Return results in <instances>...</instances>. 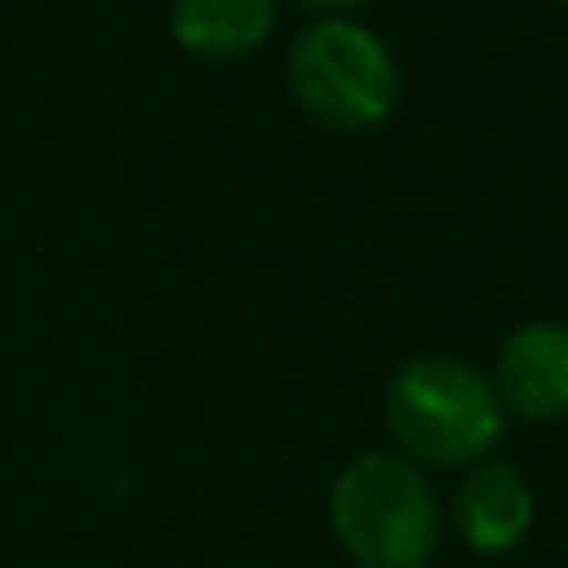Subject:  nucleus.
Listing matches in <instances>:
<instances>
[{
  "mask_svg": "<svg viewBox=\"0 0 568 568\" xmlns=\"http://www.w3.org/2000/svg\"><path fill=\"white\" fill-rule=\"evenodd\" d=\"M287 87L327 131H377L397 111L403 75L377 31L353 16H322L292 41Z\"/></svg>",
  "mask_w": 568,
  "mask_h": 568,
  "instance_id": "7ed1b4c3",
  "label": "nucleus"
},
{
  "mask_svg": "<svg viewBox=\"0 0 568 568\" xmlns=\"http://www.w3.org/2000/svg\"><path fill=\"white\" fill-rule=\"evenodd\" d=\"M554 6H568V0H554Z\"/></svg>",
  "mask_w": 568,
  "mask_h": 568,
  "instance_id": "6e6552de",
  "label": "nucleus"
},
{
  "mask_svg": "<svg viewBox=\"0 0 568 568\" xmlns=\"http://www.w3.org/2000/svg\"><path fill=\"white\" fill-rule=\"evenodd\" d=\"M448 514H453V534H458L473 554H514L528 538V528H534L538 498L518 463L483 458L463 473Z\"/></svg>",
  "mask_w": 568,
  "mask_h": 568,
  "instance_id": "39448f33",
  "label": "nucleus"
},
{
  "mask_svg": "<svg viewBox=\"0 0 568 568\" xmlns=\"http://www.w3.org/2000/svg\"><path fill=\"white\" fill-rule=\"evenodd\" d=\"M383 418L397 453L418 468H473L504 438V403L468 357L428 353L393 373Z\"/></svg>",
  "mask_w": 568,
  "mask_h": 568,
  "instance_id": "f257e3e1",
  "label": "nucleus"
},
{
  "mask_svg": "<svg viewBox=\"0 0 568 568\" xmlns=\"http://www.w3.org/2000/svg\"><path fill=\"white\" fill-rule=\"evenodd\" d=\"M277 31V0H176L172 36L196 61H242Z\"/></svg>",
  "mask_w": 568,
  "mask_h": 568,
  "instance_id": "423d86ee",
  "label": "nucleus"
},
{
  "mask_svg": "<svg viewBox=\"0 0 568 568\" xmlns=\"http://www.w3.org/2000/svg\"><path fill=\"white\" fill-rule=\"evenodd\" d=\"M297 6L322 11V16H347V11H357V6H367V0H297Z\"/></svg>",
  "mask_w": 568,
  "mask_h": 568,
  "instance_id": "0eeeda50",
  "label": "nucleus"
},
{
  "mask_svg": "<svg viewBox=\"0 0 568 568\" xmlns=\"http://www.w3.org/2000/svg\"><path fill=\"white\" fill-rule=\"evenodd\" d=\"M327 518L357 568H428L443 548V504L403 453H357L333 478Z\"/></svg>",
  "mask_w": 568,
  "mask_h": 568,
  "instance_id": "f03ea898",
  "label": "nucleus"
},
{
  "mask_svg": "<svg viewBox=\"0 0 568 568\" xmlns=\"http://www.w3.org/2000/svg\"><path fill=\"white\" fill-rule=\"evenodd\" d=\"M494 383L504 418L558 423L568 418V327L564 322H518L494 357Z\"/></svg>",
  "mask_w": 568,
  "mask_h": 568,
  "instance_id": "20e7f679",
  "label": "nucleus"
}]
</instances>
